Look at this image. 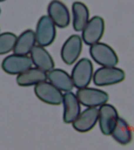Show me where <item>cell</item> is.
Listing matches in <instances>:
<instances>
[{"label": "cell", "instance_id": "obj_15", "mask_svg": "<svg viewBox=\"0 0 134 150\" xmlns=\"http://www.w3.org/2000/svg\"><path fill=\"white\" fill-rule=\"evenodd\" d=\"M47 79L59 90L64 92L71 91L74 88L72 79L67 71L62 69H53L47 73Z\"/></svg>", "mask_w": 134, "mask_h": 150}, {"label": "cell", "instance_id": "obj_9", "mask_svg": "<svg viewBox=\"0 0 134 150\" xmlns=\"http://www.w3.org/2000/svg\"><path fill=\"white\" fill-rule=\"evenodd\" d=\"M32 60L30 56L12 54L6 56L2 62V69L10 75H18L32 67Z\"/></svg>", "mask_w": 134, "mask_h": 150}, {"label": "cell", "instance_id": "obj_22", "mask_svg": "<svg viewBox=\"0 0 134 150\" xmlns=\"http://www.w3.org/2000/svg\"><path fill=\"white\" fill-rule=\"evenodd\" d=\"M0 14H1V9H0Z\"/></svg>", "mask_w": 134, "mask_h": 150}, {"label": "cell", "instance_id": "obj_20", "mask_svg": "<svg viewBox=\"0 0 134 150\" xmlns=\"http://www.w3.org/2000/svg\"><path fill=\"white\" fill-rule=\"evenodd\" d=\"M17 36L11 32L0 34V55H5L14 51Z\"/></svg>", "mask_w": 134, "mask_h": 150}, {"label": "cell", "instance_id": "obj_16", "mask_svg": "<svg viewBox=\"0 0 134 150\" xmlns=\"http://www.w3.org/2000/svg\"><path fill=\"white\" fill-rule=\"evenodd\" d=\"M47 80V74L37 67H31L16 77V83L19 86L30 87Z\"/></svg>", "mask_w": 134, "mask_h": 150}, {"label": "cell", "instance_id": "obj_12", "mask_svg": "<svg viewBox=\"0 0 134 150\" xmlns=\"http://www.w3.org/2000/svg\"><path fill=\"white\" fill-rule=\"evenodd\" d=\"M99 110L96 107H88L80 112L72 123L73 128L80 133L90 131L98 122Z\"/></svg>", "mask_w": 134, "mask_h": 150}, {"label": "cell", "instance_id": "obj_2", "mask_svg": "<svg viewBox=\"0 0 134 150\" xmlns=\"http://www.w3.org/2000/svg\"><path fill=\"white\" fill-rule=\"evenodd\" d=\"M89 54L93 60L101 67H115L118 57L115 50L108 44L99 42L89 48Z\"/></svg>", "mask_w": 134, "mask_h": 150}, {"label": "cell", "instance_id": "obj_13", "mask_svg": "<svg viewBox=\"0 0 134 150\" xmlns=\"http://www.w3.org/2000/svg\"><path fill=\"white\" fill-rule=\"evenodd\" d=\"M63 120L65 124H72L81 112V104L75 93L68 91L63 94Z\"/></svg>", "mask_w": 134, "mask_h": 150}, {"label": "cell", "instance_id": "obj_14", "mask_svg": "<svg viewBox=\"0 0 134 150\" xmlns=\"http://www.w3.org/2000/svg\"><path fill=\"white\" fill-rule=\"evenodd\" d=\"M31 59L35 67L43 70L45 72H49L54 68V61L49 52L45 49V47L35 45L30 52Z\"/></svg>", "mask_w": 134, "mask_h": 150}, {"label": "cell", "instance_id": "obj_4", "mask_svg": "<svg viewBox=\"0 0 134 150\" xmlns=\"http://www.w3.org/2000/svg\"><path fill=\"white\" fill-rule=\"evenodd\" d=\"M75 95L80 104L86 108L100 107L108 103L109 99V96L106 91L89 87L78 89Z\"/></svg>", "mask_w": 134, "mask_h": 150}, {"label": "cell", "instance_id": "obj_21", "mask_svg": "<svg viewBox=\"0 0 134 150\" xmlns=\"http://www.w3.org/2000/svg\"><path fill=\"white\" fill-rule=\"evenodd\" d=\"M5 1H6V0H0V2H5Z\"/></svg>", "mask_w": 134, "mask_h": 150}, {"label": "cell", "instance_id": "obj_17", "mask_svg": "<svg viewBox=\"0 0 134 150\" xmlns=\"http://www.w3.org/2000/svg\"><path fill=\"white\" fill-rule=\"evenodd\" d=\"M72 26L75 31H82L89 21V11L86 5L81 2H73L71 6Z\"/></svg>", "mask_w": 134, "mask_h": 150}, {"label": "cell", "instance_id": "obj_18", "mask_svg": "<svg viewBox=\"0 0 134 150\" xmlns=\"http://www.w3.org/2000/svg\"><path fill=\"white\" fill-rule=\"evenodd\" d=\"M35 45L36 38L35 31L31 29L24 30L16 38V44L14 49V53L28 56Z\"/></svg>", "mask_w": 134, "mask_h": 150}, {"label": "cell", "instance_id": "obj_11", "mask_svg": "<svg viewBox=\"0 0 134 150\" xmlns=\"http://www.w3.org/2000/svg\"><path fill=\"white\" fill-rule=\"evenodd\" d=\"M48 16L56 27L65 28L71 23V14L69 9L64 3L60 0H52L47 8Z\"/></svg>", "mask_w": 134, "mask_h": 150}, {"label": "cell", "instance_id": "obj_6", "mask_svg": "<svg viewBox=\"0 0 134 150\" xmlns=\"http://www.w3.org/2000/svg\"><path fill=\"white\" fill-rule=\"evenodd\" d=\"M104 21L100 16H94L89 19L84 29L82 30V42L91 46L99 42L104 34Z\"/></svg>", "mask_w": 134, "mask_h": 150}, {"label": "cell", "instance_id": "obj_8", "mask_svg": "<svg viewBox=\"0 0 134 150\" xmlns=\"http://www.w3.org/2000/svg\"><path fill=\"white\" fill-rule=\"evenodd\" d=\"M82 44L81 36L71 35L61 47V56L63 63L67 65H72L76 63L82 52Z\"/></svg>", "mask_w": 134, "mask_h": 150}, {"label": "cell", "instance_id": "obj_3", "mask_svg": "<svg viewBox=\"0 0 134 150\" xmlns=\"http://www.w3.org/2000/svg\"><path fill=\"white\" fill-rule=\"evenodd\" d=\"M125 78L124 70L115 67H101L93 73V81L96 86L114 85L123 81Z\"/></svg>", "mask_w": 134, "mask_h": 150}, {"label": "cell", "instance_id": "obj_19", "mask_svg": "<svg viewBox=\"0 0 134 150\" xmlns=\"http://www.w3.org/2000/svg\"><path fill=\"white\" fill-rule=\"evenodd\" d=\"M110 135L112 136L114 140L122 145H128L133 139L131 127L126 120L122 117H118L116 125Z\"/></svg>", "mask_w": 134, "mask_h": 150}, {"label": "cell", "instance_id": "obj_7", "mask_svg": "<svg viewBox=\"0 0 134 150\" xmlns=\"http://www.w3.org/2000/svg\"><path fill=\"white\" fill-rule=\"evenodd\" d=\"M34 91L37 98L43 103L53 105L62 104L63 94L49 81H45L36 84Z\"/></svg>", "mask_w": 134, "mask_h": 150}, {"label": "cell", "instance_id": "obj_10", "mask_svg": "<svg viewBox=\"0 0 134 150\" xmlns=\"http://www.w3.org/2000/svg\"><path fill=\"white\" fill-rule=\"evenodd\" d=\"M99 127L104 135H110L118 119L116 108L111 104L105 103L99 107Z\"/></svg>", "mask_w": 134, "mask_h": 150}, {"label": "cell", "instance_id": "obj_1", "mask_svg": "<svg viewBox=\"0 0 134 150\" xmlns=\"http://www.w3.org/2000/svg\"><path fill=\"white\" fill-rule=\"evenodd\" d=\"M93 65L88 58H82L75 63L71 70V79L74 87L79 89L89 85L93 77Z\"/></svg>", "mask_w": 134, "mask_h": 150}, {"label": "cell", "instance_id": "obj_5", "mask_svg": "<svg viewBox=\"0 0 134 150\" xmlns=\"http://www.w3.org/2000/svg\"><path fill=\"white\" fill-rule=\"evenodd\" d=\"M36 43L41 46H49L54 42L56 36V26L49 17L44 15L40 17L35 31Z\"/></svg>", "mask_w": 134, "mask_h": 150}]
</instances>
